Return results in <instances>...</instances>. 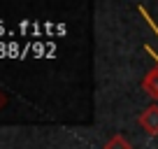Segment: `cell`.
Returning a JSON list of instances; mask_svg holds the SVG:
<instances>
[{
    "label": "cell",
    "instance_id": "obj_1",
    "mask_svg": "<svg viewBox=\"0 0 158 149\" xmlns=\"http://www.w3.org/2000/svg\"><path fill=\"white\" fill-rule=\"evenodd\" d=\"M139 14H142L144 19H147V23L151 26V30H153V33L158 35V26L153 23V19H151V16L147 14V10H144V7H139ZM144 49H147L149 54L153 56V61H156V65H153V68L149 70V72H147V77H144V79H142V89L147 91L149 96H153V98H158V54H156V51H153V49H151V47H149V45H144Z\"/></svg>",
    "mask_w": 158,
    "mask_h": 149
},
{
    "label": "cell",
    "instance_id": "obj_2",
    "mask_svg": "<svg viewBox=\"0 0 158 149\" xmlns=\"http://www.w3.org/2000/svg\"><path fill=\"white\" fill-rule=\"evenodd\" d=\"M139 126L149 135H158V105H149L139 114Z\"/></svg>",
    "mask_w": 158,
    "mask_h": 149
},
{
    "label": "cell",
    "instance_id": "obj_3",
    "mask_svg": "<svg viewBox=\"0 0 158 149\" xmlns=\"http://www.w3.org/2000/svg\"><path fill=\"white\" fill-rule=\"evenodd\" d=\"M105 149H133V147H130V142L123 138V135H114V138L105 144Z\"/></svg>",
    "mask_w": 158,
    "mask_h": 149
}]
</instances>
